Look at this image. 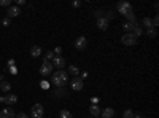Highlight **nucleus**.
<instances>
[{"instance_id": "f257e3e1", "label": "nucleus", "mask_w": 159, "mask_h": 118, "mask_svg": "<svg viewBox=\"0 0 159 118\" xmlns=\"http://www.w3.org/2000/svg\"><path fill=\"white\" fill-rule=\"evenodd\" d=\"M68 81V73L65 70H57L53 75V85H56L57 88H62Z\"/></svg>"}, {"instance_id": "f03ea898", "label": "nucleus", "mask_w": 159, "mask_h": 118, "mask_svg": "<svg viewBox=\"0 0 159 118\" xmlns=\"http://www.w3.org/2000/svg\"><path fill=\"white\" fill-rule=\"evenodd\" d=\"M121 41H123V45H126V46H134V45H137V37L134 34H124Z\"/></svg>"}, {"instance_id": "7ed1b4c3", "label": "nucleus", "mask_w": 159, "mask_h": 118, "mask_svg": "<svg viewBox=\"0 0 159 118\" xmlns=\"http://www.w3.org/2000/svg\"><path fill=\"white\" fill-rule=\"evenodd\" d=\"M116 10H118V13H121V15L124 16L126 13L132 11V5H130L129 2H119L118 5H116Z\"/></svg>"}, {"instance_id": "20e7f679", "label": "nucleus", "mask_w": 159, "mask_h": 118, "mask_svg": "<svg viewBox=\"0 0 159 118\" xmlns=\"http://www.w3.org/2000/svg\"><path fill=\"white\" fill-rule=\"evenodd\" d=\"M30 116L32 118H43V105H41V104H33Z\"/></svg>"}, {"instance_id": "39448f33", "label": "nucleus", "mask_w": 159, "mask_h": 118, "mask_svg": "<svg viewBox=\"0 0 159 118\" xmlns=\"http://www.w3.org/2000/svg\"><path fill=\"white\" fill-rule=\"evenodd\" d=\"M51 72H53V64H51V62H48V61H45L43 64H41V67H40L41 77H48Z\"/></svg>"}, {"instance_id": "423d86ee", "label": "nucleus", "mask_w": 159, "mask_h": 118, "mask_svg": "<svg viewBox=\"0 0 159 118\" xmlns=\"http://www.w3.org/2000/svg\"><path fill=\"white\" fill-rule=\"evenodd\" d=\"M86 45H88V40H86V37H83V35L75 40V48H77V50H80V51L85 50Z\"/></svg>"}, {"instance_id": "0eeeda50", "label": "nucleus", "mask_w": 159, "mask_h": 118, "mask_svg": "<svg viewBox=\"0 0 159 118\" xmlns=\"http://www.w3.org/2000/svg\"><path fill=\"white\" fill-rule=\"evenodd\" d=\"M19 13H21V10H19V6H8V10H6V18H16V16H19Z\"/></svg>"}, {"instance_id": "6e6552de", "label": "nucleus", "mask_w": 159, "mask_h": 118, "mask_svg": "<svg viewBox=\"0 0 159 118\" xmlns=\"http://www.w3.org/2000/svg\"><path fill=\"white\" fill-rule=\"evenodd\" d=\"M70 86H72L73 91H81V89H83V80L81 78H73L72 83H70Z\"/></svg>"}, {"instance_id": "1a4fd4ad", "label": "nucleus", "mask_w": 159, "mask_h": 118, "mask_svg": "<svg viewBox=\"0 0 159 118\" xmlns=\"http://www.w3.org/2000/svg\"><path fill=\"white\" fill-rule=\"evenodd\" d=\"M0 118H16V113L13 109H3L0 112Z\"/></svg>"}, {"instance_id": "9d476101", "label": "nucleus", "mask_w": 159, "mask_h": 118, "mask_svg": "<svg viewBox=\"0 0 159 118\" xmlns=\"http://www.w3.org/2000/svg\"><path fill=\"white\" fill-rule=\"evenodd\" d=\"M64 66H65V61L64 59L59 58V56H54V59H53V67H57L59 70H62Z\"/></svg>"}, {"instance_id": "9b49d317", "label": "nucleus", "mask_w": 159, "mask_h": 118, "mask_svg": "<svg viewBox=\"0 0 159 118\" xmlns=\"http://www.w3.org/2000/svg\"><path fill=\"white\" fill-rule=\"evenodd\" d=\"M108 23H110V21L102 16V18L97 19V27H99L100 30H107V29H108Z\"/></svg>"}, {"instance_id": "f8f14e48", "label": "nucleus", "mask_w": 159, "mask_h": 118, "mask_svg": "<svg viewBox=\"0 0 159 118\" xmlns=\"http://www.w3.org/2000/svg\"><path fill=\"white\" fill-rule=\"evenodd\" d=\"M135 26H137V23H127V21H126V23L123 24V29L126 30V34H132V30L135 29Z\"/></svg>"}, {"instance_id": "ddd939ff", "label": "nucleus", "mask_w": 159, "mask_h": 118, "mask_svg": "<svg viewBox=\"0 0 159 118\" xmlns=\"http://www.w3.org/2000/svg\"><path fill=\"white\" fill-rule=\"evenodd\" d=\"M100 115H102V118H113L115 110L112 107H107L105 110H102V112H100Z\"/></svg>"}, {"instance_id": "4468645a", "label": "nucleus", "mask_w": 159, "mask_h": 118, "mask_svg": "<svg viewBox=\"0 0 159 118\" xmlns=\"http://www.w3.org/2000/svg\"><path fill=\"white\" fill-rule=\"evenodd\" d=\"M5 101H6L5 104H10V105H13V104H16V102H18V96L10 93V94H6V96H5Z\"/></svg>"}, {"instance_id": "2eb2a0df", "label": "nucleus", "mask_w": 159, "mask_h": 118, "mask_svg": "<svg viewBox=\"0 0 159 118\" xmlns=\"http://www.w3.org/2000/svg\"><path fill=\"white\" fill-rule=\"evenodd\" d=\"M40 54H41V48H40L38 45H35V46L30 48V56H32V58H38Z\"/></svg>"}, {"instance_id": "dca6fc26", "label": "nucleus", "mask_w": 159, "mask_h": 118, "mask_svg": "<svg viewBox=\"0 0 159 118\" xmlns=\"http://www.w3.org/2000/svg\"><path fill=\"white\" fill-rule=\"evenodd\" d=\"M100 112H102V110L99 109V105H91V107H89V113H91L94 118H97L100 115Z\"/></svg>"}, {"instance_id": "f3484780", "label": "nucleus", "mask_w": 159, "mask_h": 118, "mask_svg": "<svg viewBox=\"0 0 159 118\" xmlns=\"http://www.w3.org/2000/svg\"><path fill=\"white\" fill-rule=\"evenodd\" d=\"M0 89H2L3 93H10V89H11L10 81H5V80H2V81H0Z\"/></svg>"}, {"instance_id": "a211bd4d", "label": "nucleus", "mask_w": 159, "mask_h": 118, "mask_svg": "<svg viewBox=\"0 0 159 118\" xmlns=\"http://www.w3.org/2000/svg\"><path fill=\"white\" fill-rule=\"evenodd\" d=\"M124 18L127 19V23H137V19H135V13L134 11H129L124 15Z\"/></svg>"}, {"instance_id": "6ab92c4d", "label": "nucleus", "mask_w": 159, "mask_h": 118, "mask_svg": "<svg viewBox=\"0 0 159 118\" xmlns=\"http://www.w3.org/2000/svg\"><path fill=\"white\" fill-rule=\"evenodd\" d=\"M68 72H70L72 75H73V77H77V75H80V69L77 67V66H70V67H68Z\"/></svg>"}, {"instance_id": "aec40b11", "label": "nucleus", "mask_w": 159, "mask_h": 118, "mask_svg": "<svg viewBox=\"0 0 159 118\" xmlns=\"http://www.w3.org/2000/svg\"><path fill=\"white\" fill-rule=\"evenodd\" d=\"M59 116H60V118H73V115L68 112V110H65V109L59 112Z\"/></svg>"}, {"instance_id": "412c9836", "label": "nucleus", "mask_w": 159, "mask_h": 118, "mask_svg": "<svg viewBox=\"0 0 159 118\" xmlns=\"http://www.w3.org/2000/svg\"><path fill=\"white\" fill-rule=\"evenodd\" d=\"M142 23H143V26L147 27V29H151V27H153V23H151V19H150V18H143ZM153 29H154V27H153Z\"/></svg>"}, {"instance_id": "4be33fe9", "label": "nucleus", "mask_w": 159, "mask_h": 118, "mask_svg": "<svg viewBox=\"0 0 159 118\" xmlns=\"http://www.w3.org/2000/svg\"><path fill=\"white\" fill-rule=\"evenodd\" d=\"M142 32H143V30H142V27H140L139 24H137V26H135V29L132 30V34H134V35H135L137 38H139V37L142 35Z\"/></svg>"}, {"instance_id": "5701e85b", "label": "nucleus", "mask_w": 159, "mask_h": 118, "mask_svg": "<svg viewBox=\"0 0 159 118\" xmlns=\"http://www.w3.org/2000/svg\"><path fill=\"white\" fill-rule=\"evenodd\" d=\"M147 35H148L150 38H154V37L157 35V32H156V29H153V27H151V29H147Z\"/></svg>"}, {"instance_id": "b1692460", "label": "nucleus", "mask_w": 159, "mask_h": 118, "mask_svg": "<svg viewBox=\"0 0 159 118\" xmlns=\"http://www.w3.org/2000/svg\"><path fill=\"white\" fill-rule=\"evenodd\" d=\"M53 59H54V53H53V51H46V53H45V61L50 62V61H53Z\"/></svg>"}, {"instance_id": "393cba45", "label": "nucleus", "mask_w": 159, "mask_h": 118, "mask_svg": "<svg viewBox=\"0 0 159 118\" xmlns=\"http://www.w3.org/2000/svg\"><path fill=\"white\" fill-rule=\"evenodd\" d=\"M132 116H134V112H132L130 109H127L126 112L123 113V118H132Z\"/></svg>"}, {"instance_id": "a878e982", "label": "nucleus", "mask_w": 159, "mask_h": 118, "mask_svg": "<svg viewBox=\"0 0 159 118\" xmlns=\"http://www.w3.org/2000/svg\"><path fill=\"white\" fill-rule=\"evenodd\" d=\"M151 23H153V27H154V29H156V27L159 26V16L156 15V16H154L153 19H151Z\"/></svg>"}, {"instance_id": "bb28decb", "label": "nucleus", "mask_w": 159, "mask_h": 118, "mask_svg": "<svg viewBox=\"0 0 159 118\" xmlns=\"http://www.w3.org/2000/svg\"><path fill=\"white\" fill-rule=\"evenodd\" d=\"M0 6H11V0H0Z\"/></svg>"}, {"instance_id": "cd10ccee", "label": "nucleus", "mask_w": 159, "mask_h": 118, "mask_svg": "<svg viewBox=\"0 0 159 118\" xmlns=\"http://www.w3.org/2000/svg\"><path fill=\"white\" fill-rule=\"evenodd\" d=\"M113 18H115V13H113L112 10H110V11L107 13V16H105V19H108V21H110V19H113Z\"/></svg>"}, {"instance_id": "c85d7f7f", "label": "nucleus", "mask_w": 159, "mask_h": 118, "mask_svg": "<svg viewBox=\"0 0 159 118\" xmlns=\"http://www.w3.org/2000/svg\"><path fill=\"white\" fill-rule=\"evenodd\" d=\"M10 23H11L10 18H3V19H2V24H3V26H10Z\"/></svg>"}, {"instance_id": "c756f323", "label": "nucleus", "mask_w": 159, "mask_h": 118, "mask_svg": "<svg viewBox=\"0 0 159 118\" xmlns=\"http://www.w3.org/2000/svg\"><path fill=\"white\" fill-rule=\"evenodd\" d=\"M102 13H103L102 10H97V11H94V16H95V18L99 19V18H102Z\"/></svg>"}, {"instance_id": "7c9ffc66", "label": "nucleus", "mask_w": 159, "mask_h": 118, "mask_svg": "<svg viewBox=\"0 0 159 118\" xmlns=\"http://www.w3.org/2000/svg\"><path fill=\"white\" fill-rule=\"evenodd\" d=\"M53 53H54V56H57V54H60V53H62V48H60V46H57Z\"/></svg>"}, {"instance_id": "2f4dec72", "label": "nucleus", "mask_w": 159, "mask_h": 118, "mask_svg": "<svg viewBox=\"0 0 159 118\" xmlns=\"http://www.w3.org/2000/svg\"><path fill=\"white\" fill-rule=\"evenodd\" d=\"M16 118H27V115H26L24 112H21V113H18V115H16Z\"/></svg>"}, {"instance_id": "473e14b6", "label": "nucleus", "mask_w": 159, "mask_h": 118, "mask_svg": "<svg viewBox=\"0 0 159 118\" xmlns=\"http://www.w3.org/2000/svg\"><path fill=\"white\" fill-rule=\"evenodd\" d=\"M86 77H88V72H83V73H81V80L86 78Z\"/></svg>"}, {"instance_id": "72a5a7b5", "label": "nucleus", "mask_w": 159, "mask_h": 118, "mask_svg": "<svg viewBox=\"0 0 159 118\" xmlns=\"http://www.w3.org/2000/svg\"><path fill=\"white\" fill-rule=\"evenodd\" d=\"M80 5H81L80 2H73V6H75V8H78V6H80Z\"/></svg>"}, {"instance_id": "f704fd0d", "label": "nucleus", "mask_w": 159, "mask_h": 118, "mask_svg": "<svg viewBox=\"0 0 159 118\" xmlns=\"http://www.w3.org/2000/svg\"><path fill=\"white\" fill-rule=\"evenodd\" d=\"M132 118H142V115H139V113H134V116Z\"/></svg>"}, {"instance_id": "c9c22d12", "label": "nucleus", "mask_w": 159, "mask_h": 118, "mask_svg": "<svg viewBox=\"0 0 159 118\" xmlns=\"http://www.w3.org/2000/svg\"><path fill=\"white\" fill-rule=\"evenodd\" d=\"M0 102H6L5 101V96H0Z\"/></svg>"}, {"instance_id": "e433bc0d", "label": "nucleus", "mask_w": 159, "mask_h": 118, "mask_svg": "<svg viewBox=\"0 0 159 118\" xmlns=\"http://www.w3.org/2000/svg\"><path fill=\"white\" fill-rule=\"evenodd\" d=\"M2 80H3V78H2V77H0V81H2Z\"/></svg>"}, {"instance_id": "4c0bfd02", "label": "nucleus", "mask_w": 159, "mask_h": 118, "mask_svg": "<svg viewBox=\"0 0 159 118\" xmlns=\"http://www.w3.org/2000/svg\"><path fill=\"white\" fill-rule=\"evenodd\" d=\"M89 118H94V116H89Z\"/></svg>"}, {"instance_id": "58836bf2", "label": "nucleus", "mask_w": 159, "mask_h": 118, "mask_svg": "<svg viewBox=\"0 0 159 118\" xmlns=\"http://www.w3.org/2000/svg\"><path fill=\"white\" fill-rule=\"evenodd\" d=\"M97 118H99V116H97Z\"/></svg>"}]
</instances>
